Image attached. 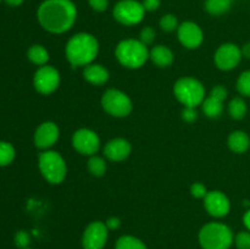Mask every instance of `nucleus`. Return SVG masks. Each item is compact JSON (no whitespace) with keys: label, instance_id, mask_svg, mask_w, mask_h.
<instances>
[{"label":"nucleus","instance_id":"nucleus-1","mask_svg":"<svg viewBox=\"0 0 250 249\" xmlns=\"http://www.w3.org/2000/svg\"><path fill=\"white\" fill-rule=\"evenodd\" d=\"M41 26L50 33H63L73 26L77 7L71 0H44L37 10Z\"/></svg>","mask_w":250,"mask_h":249},{"label":"nucleus","instance_id":"nucleus-2","mask_svg":"<svg viewBox=\"0 0 250 249\" xmlns=\"http://www.w3.org/2000/svg\"><path fill=\"white\" fill-rule=\"evenodd\" d=\"M66 58L72 67L87 66L97 58L99 43L89 33H77L71 37L66 44Z\"/></svg>","mask_w":250,"mask_h":249},{"label":"nucleus","instance_id":"nucleus-3","mask_svg":"<svg viewBox=\"0 0 250 249\" xmlns=\"http://www.w3.org/2000/svg\"><path fill=\"white\" fill-rule=\"evenodd\" d=\"M199 243L203 249H229L233 243V233L227 225L209 222L200 229Z\"/></svg>","mask_w":250,"mask_h":249},{"label":"nucleus","instance_id":"nucleus-4","mask_svg":"<svg viewBox=\"0 0 250 249\" xmlns=\"http://www.w3.org/2000/svg\"><path fill=\"white\" fill-rule=\"evenodd\" d=\"M116 58L125 67L139 68L149 59V50L141 41L125 39L116 46Z\"/></svg>","mask_w":250,"mask_h":249},{"label":"nucleus","instance_id":"nucleus-5","mask_svg":"<svg viewBox=\"0 0 250 249\" xmlns=\"http://www.w3.org/2000/svg\"><path fill=\"white\" fill-rule=\"evenodd\" d=\"M38 166L43 177L53 185H59L66 177L67 167L62 156L54 150H46L39 155Z\"/></svg>","mask_w":250,"mask_h":249},{"label":"nucleus","instance_id":"nucleus-6","mask_svg":"<svg viewBox=\"0 0 250 249\" xmlns=\"http://www.w3.org/2000/svg\"><path fill=\"white\" fill-rule=\"evenodd\" d=\"M176 98L185 106L195 107L204 102V85L192 77H183L175 83L173 87Z\"/></svg>","mask_w":250,"mask_h":249},{"label":"nucleus","instance_id":"nucleus-7","mask_svg":"<svg viewBox=\"0 0 250 249\" xmlns=\"http://www.w3.org/2000/svg\"><path fill=\"white\" fill-rule=\"evenodd\" d=\"M146 10L143 4L137 0H121L112 10L114 19L125 26H134L143 20Z\"/></svg>","mask_w":250,"mask_h":249},{"label":"nucleus","instance_id":"nucleus-8","mask_svg":"<svg viewBox=\"0 0 250 249\" xmlns=\"http://www.w3.org/2000/svg\"><path fill=\"white\" fill-rule=\"evenodd\" d=\"M103 109L115 117H125L132 111V102L126 93L119 89H109L102 98Z\"/></svg>","mask_w":250,"mask_h":249},{"label":"nucleus","instance_id":"nucleus-9","mask_svg":"<svg viewBox=\"0 0 250 249\" xmlns=\"http://www.w3.org/2000/svg\"><path fill=\"white\" fill-rule=\"evenodd\" d=\"M33 84L37 92L50 94L55 92L60 84V73L53 66H42L34 73Z\"/></svg>","mask_w":250,"mask_h":249},{"label":"nucleus","instance_id":"nucleus-10","mask_svg":"<svg viewBox=\"0 0 250 249\" xmlns=\"http://www.w3.org/2000/svg\"><path fill=\"white\" fill-rule=\"evenodd\" d=\"M72 145L82 155H94L100 145V139L94 131L81 128L73 133Z\"/></svg>","mask_w":250,"mask_h":249},{"label":"nucleus","instance_id":"nucleus-11","mask_svg":"<svg viewBox=\"0 0 250 249\" xmlns=\"http://www.w3.org/2000/svg\"><path fill=\"white\" fill-rule=\"evenodd\" d=\"M107 241V227L104 222L94 221L83 232V249H103Z\"/></svg>","mask_w":250,"mask_h":249},{"label":"nucleus","instance_id":"nucleus-12","mask_svg":"<svg viewBox=\"0 0 250 249\" xmlns=\"http://www.w3.org/2000/svg\"><path fill=\"white\" fill-rule=\"evenodd\" d=\"M242 59V50L232 43L222 44L215 53V63L220 70L229 71L236 67Z\"/></svg>","mask_w":250,"mask_h":249},{"label":"nucleus","instance_id":"nucleus-13","mask_svg":"<svg viewBox=\"0 0 250 249\" xmlns=\"http://www.w3.org/2000/svg\"><path fill=\"white\" fill-rule=\"evenodd\" d=\"M177 34L181 44L188 49H197L204 39L202 28L197 23L190 21L181 23L177 28Z\"/></svg>","mask_w":250,"mask_h":249},{"label":"nucleus","instance_id":"nucleus-14","mask_svg":"<svg viewBox=\"0 0 250 249\" xmlns=\"http://www.w3.org/2000/svg\"><path fill=\"white\" fill-rule=\"evenodd\" d=\"M59 134H60V131H59L58 124L51 121L43 122L36 129L34 144L39 149H49L56 143V141L59 139Z\"/></svg>","mask_w":250,"mask_h":249},{"label":"nucleus","instance_id":"nucleus-15","mask_svg":"<svg viewBox=\"0 0 250 249\" xmlns=\"http://www.w3.org/2000/svg\"><path fill=\"white\" fill-rule=\"evenodd\" d=\"M204 207L207 211L214 217H224L229 211V200L220 190L208 192L204 198Z\"/></svg>","mask_w":250,"mask_h":249},{"label":"nucleus","instance_id":"nucleus-16","mask_svg":"<svg viewBox=\"0 0 250 249\" xmlns=\"http://www.w3.org/2000/svg\"><path fill=\"white\" fill-rule=\"evenodd\" d=\"M132 146L128 141L124 138H115L107 142L104 148V155L111 161H122L131 154Z\"/></svg>","mask_w":250,"mask_h":249},{"label":"nucleus","instance_id":"nucleus-17","mask_svg":"<svg viewBox=\"0 0 250 249\" xmlns=\"http://www.w3.org/2000/svg\"><path fill=\"white\" fill-rule=\"evenodd\" d=\"M83 77L92 84L102 85L109 80V71L99 63H89L83 70Z\"/></svg>","mask_w":250,"mask_h":249},{"label":"nucleus","instance_id":"nucleus-18","mask_svg":"<svg viewBox=\"0 0 250 249\" xmlns=\"http://www.w3.org/2000/svg\"><path fill=\"white\" fill-rule=\"evenodd\" d=\"M149 58L159 67H167V66H170L172 63L173 54L167 46L156 45L149 53Z\"/></svg>","mask_w":250,"mask_h":249},{"label":"nucleus","instance_id":"nucleus-19","mask_svg":"<svg viewBox=\"0 0 250 249\" xmlns=\"http://www.w3.org/2000/svg\"><path fill=\"white\" fill-rule=\"evenodd\" d=\"M229 146L234 153H244L250 146V138L243 131H234L229 137Z\"/></svg>","mask_w":250,"mask_h":249},{"label":"nucleus","instance_id":"nucleus-20","mask_svg":"<svg viewBox=\"0 0 250 249\" xmlns=\"http://www.w3.org/2000/svg\"><path fill=\"white\" fill-rule=\"evenodd\" d=\"M224 100L219 99L216 97H212L209 95L207 99H204L203 104V111L210 119H216L220 115L222 114V110H224V105H222Z\"/></svg>","mask_w":250,"mask_h":249},{"label":"nucleus","instance_id":"nucleus-21","mask_svg":"<svg viewBox=\"0 0 250 249\" xmlns=\"http://www.w3.org/2000/svg\"><path fill=\"white\" fill-rule=\"evenodd\" d=\"M29 60L33 63L39 66H44L49 60V53L43 45H39V44H34L31 48L28 49V53H27Z\"/></svg>","mask_w":250,"mask_h":249},{"label":"nucleus","instance_id":"nucleus-22","mask_svg":"<svg viewBox=\"0 0 250 249\" xmlns=\"http://www.w3.org/2000/svg\"><path fill=\"white\" fill-rule=\"evenodd\" d=\"M232 5V0H207L205 2V10L210 15L219 16L225 14L229 10Z\"/></svg>","mask_w":250,"mask_h":249},{"label":"nucleus","instance_id":"nucleus-23","mask_svg":"<svg viewBox=\"0 0 250 249\" xmlns=\"http://www.w3.org/2000/svg\"><path fill=\"white\" fill-rule=\"evenodd\" d=\"M115 249H148L146 244L134 236H122L117 239Z\"/></svg>","mask_w":250,"mask_h":249},{"label":"nucleus","instance_id":"nucleus-24","mask_svg":"<svg viewBox=\"0 0 250 249\" xmlns=\"http://www.w3.org/2000/svg\"><path fill=\"white\" fill-rule=\"evenodd\" d=\"M229 112L232 119L242 120L247 114V104L241 98H234L229 104Z\"/></svg>","mask_w":250,"mask_h":249},{"label":"nucleus","instance_id":"nucleus-25","mask_svg":"<svg viewBox=\"0 0 250 249\" xmlns=\"http://www.w3.org/2000/svg\"><path fill=\"white\" fill-rule=\"evenodd\" d=\"M87 166L88 171H89L93 176H95V177H102L105 173V171H106V163H105V160L97 155L90 156V159L88 160Z\"/></svg>","mask_w":250,"mask_h":249},{"label":"nucleus","instance_id":"nucleus-26","mask_svg":"<svg viewBox=\"0 0 250 249\" xmlns=\"http://www.w3.org/2000/svg\"><path fill=\"white\" fill-rule=\"evenodd\" d=\"M15 148L9 142H0V166H7L14 161Z\"/></svg>","mask_w":250,"mask_h":249},{"label":"nucleus","instance_id":"nucleus-27","mask_svg":"<svg viewBox=\"0 0 250 249\" xmlns=\"http://www.w3.org/2000/svg\"><path fill=\"white\" fill-rule=\"evenodd\" d=\"M237 89L242 95L250 97V71H246L237 81Z\"/></svg>","mask_w":250,"mask_h":249},{"label":"nucleus","instance_id":"nucleus-28","mask_svg":"<svg viewBox=\"0 0 250 249\" xmlns=\"http://www.w3.org/2000/svg\"><path fill=\"white\" fill-rule=\"evenodd\" d=\"M160 27L165 32H173L178 28L177 17L172 14L164 15L160 20Z\"/></svg>","mask_w":250,"mask_h":249},{"label":"nucleus","instance_id":"nucleus-29","mask_svg":"<svg viewBox=\"0 0 250 249\" xmlns=\"http://www.w3.org/2000/svg\"><path fill=\"white\" fill-rule=\"evenodd\" d=\"M29 243H31V237H29L28 232L19 231L15 234V244H16L20 249L28 248Z\"/></svg>","mask_w":250,"mask_h":249},{"label":"nucleus","instance_id":"nucleus-30","mask_svg":"<svg viewBox=\"0 0 250 249\" xmlns=\"http://www.w3.org/2000/svg\"><path fill=\"white\" fill-rule=\"evenodd\" d=\"M155 29L153 27H144L141 31V34H139V41L146 44V45H149L155 39Z\"/></svg>","mask_w":250,"mask_h":249},{"label":"nucleus","instance_id":"nucleus-31","mask_svg":"<svg viewBox=\"0 0 250 249\" xmlns=\"http://www.w3.org/2000/svg\"><path fill=\"white\" fill-rule=\"evenodd\" d=\"M236 246L238 249H250V232H239L236 236Z\"/></svg>","mask_w":250,"mask_h":249},{"label":"nucleus","instance_id":"nucleus-32","mask_svg":"<svg viewBox=\"0 0 250 249\" xmlns=\"http://www.w3.org/2000/svg\"><path fill=\"white\" fill-rule=\"evenodd\" d=\"M190 193L195 198H205L208 194V190L207 187L203 183L197 182L194 185H192V187H190Z\"/></svg>","mask_w":250,"mask_h":249},{"label":"nucleus","instance_id":"nucleus-33","mask_svg":"<svg viewBox=\"0 0 250 249\" xmlns=\"http://www.w3.org/2000/svg\"><path fill=\"white\" fill-rule=\"evenodd\" d=\"M198 117V112L195 110V107H189V106H185L182 111V119L187 122H193L195 121Z\"/></svg>","mask_w":250,"mask_h":249},{"label":"nucleus","instance_id":"nucleus-34","mask_svg":"<svg viewBox=\"0 0 250 249\" xmlns=\"http://www.w3.org/2000/svg\"><path fill=\"white\" fill-rule=\"evenodd\" d=\"M90 7H92L94 11L103 12L107 9V5H109V1L107 0H88Z\"/></svg>","mask_w":250,"mask_h":249},{"label":"nucleus","instance_id":"nucleus-35","mask_svg":"<svg viewBox=\"0 0 250 249\" xmlns=\"http://www.w3.org/2000/svg\"><path fill=\"white\" fill-rule=\"evenodd\" d=\"M210 95L219 98V99L221 100H225L227 98V89L224 87V85H216V87H214L211 89Z\"/></svg>","mask_w":250,"mask_h":249},{"label":"nucleus","instance_id":"nucleus-36","mask_svg":"<svg viewBox=\"0 0 250 249\" xmlns=\"http://www.w3.org/2000/svg\"><path fill=\"white\" fill-rule=\"evenodd\" d=\"M146 11H155L159 9L161 4V0H143L142 1Z\"/></svg>","mask_w":250,"mask_h":249},{"label":"nucleus","instance_id":"nucleus-37","mask_svg":"<svg viewBox=\"0 0 250 249\" xmlns=\"http://www.w3.org/2000/svg\"><path fill=\"white\" fill-rule=\"evenodd\" d=\"M105 225H106L107 229H117L120 227V225H121V221H120L119 217H110V219L106 220V222H105Z\"/></svg>","mask_w":250,"mask_h":249},{"label":"nucleus","instance_id":"nucleus-38","mask_svg":"<svg viewBox=\"0 0 250 249\" xmlns=\"http://www.w3.org/2000/svg\"><path fill=\"white\" fill-rule=\"evenodd\" d=\"M5 2H6L9 6H20V5L22 4V2L24 1V0H4Z\"/></svg>","mask_w":250,"mask_h":249},{"label":"nucleus","instance_id":"nucleus-39","mask_svg":"<svg viewBox=\"0 0 250 249\" xmlns=\"http://www.w3.org/2000/svg\"><path fill=\"white\" fill-rule=\"evenodd\" d=\"M242 55L246 56L247 59H250V43H247L242 49Z\"/></svg>","mask_w":250,"mask_h":249},{"label":"nucleus","instance_id":"nucleus-40","mask_svg":"<svg viewBox=\"0 0 250 249\" xmlns=\"http://www.w3.org/2000/svg\"><path fill=\"white\" fill-rule=\"evenodd\" d=\"M243 221H244V225L247 226V228L250 231V210L248 212H246V215H244L243 217Z\"/></svg>","mask_w":250,"mask_h":249},{"label":"nucleus","instance_id":"nucleus-41","mask_svg":"<svg viewBox=\"0 0 250 249\" xmlns=\"http://www.w3.org/2000/svg\"><path fill=\"white\" fill-rule=\"evenodd\" d=\"M2 1V0H0V2H1Z\"/></svg>","mask_w":250,"mask_h":249},{"label":"nucleus","instance_id":"nucleus-42","mask_svg":"<svg viewBox=\"0 0 250 249\" xmlns=\"http://www.w3.org/2000/svg\"><path fill=\"white\" fill-rule=\"evenodd\" d=\"M26 249H31V248H26Z\"/></svg>","mask_w":250,"mask_h":249}]
</instances>
